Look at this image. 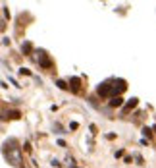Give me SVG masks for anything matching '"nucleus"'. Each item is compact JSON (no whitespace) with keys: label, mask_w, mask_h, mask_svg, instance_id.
<instances>
[{"label":"nucleus","mask_w":156,"mask_h":168,"mask_svg":"<svg viewBox=\"0 0 156 168\" xmlns=\"http://www.w3.org/2000/svg\"><path fill=\"white\" fill-rule=\"evenodd\" d=\"M98 95H100V97H112L110 83H100V87H98Z\"/></svg>","instance_id":"nucleus-3"},{"label":"nucleus","mask_w":156,"mask_h":168,"mask_svg":"<svg viewBox=\"0 0 156 168\" xmlns=\"http://www.w3.org/2000/svg\"><path fill=\"white\" fill-rule=\"evenodd\" d=\"M19 116H21V114H19L18 110H12V112L8 110V112H4V116H2V118H19Z\"/></svg>","instance_id":"nucleus-8"},{"label":"nucleus","mask_w":156,"mask_h":168,"mask_svg":"<svg viewBox=\"0 0 156 168\" xmlns=\"http://www.w3.org/2000/svg\"><path fill=\"white\" fill-rule=\"evenodd\" d=\"M39 64L43 66V68H50V66H52V62H50V58L44 54V52H39Z\"/></svg>","instance_id":"nucleus-4"},{"label":"nucleus","mask_w":156,"mask_h":168,"mask_svg":"<svg viewBox=\"0 0 156 168\" xmlns=\"http://www.w3.org/2000/svg\"><path fill=\"white\" fill-rule=\"evenodd\" d=\"M19 73H23V76H29V73H31V72L27 70V68H21V70H19Z\"/></svg>","instance_id":"nucleus-11"},{"label":"nucleus","mask_w":156,"mask_h":168,"mask_svg":"<svg viewBox=\"0 0 156 168\" xmlns=\"http://www.w3.org/2000/svg\"><path fill=\"white\" fill-rule=\"evenodd\" d=\"M135 106H137V99H131V101H129L125 106H123V112H129V110H133Z\"/></svg>","instance_id":"nucleus-5"},{"label":"nucleus","mask_w":156,"mask_h":168,"mask_svg":"<svg viewBox=\"0 0 156 168\" xmlns=\"http://www.w3.org/2000/svg\"><path fill=\"white\" fill-rule=\"evenodd\" d=\"M122 104H123V99H122V97H112L110 106H114V108H116V106H122Z\"/></svg>","instance_id":"nucleus-6"},{"label":"nucleus","mask_w":156,"mask_h":168,"mask_svg":"<svg viewBox=\"0 0 156 168\" xmlns=\"http://www.w3.org/2000/svg\"><path fill=\"white\" fill-rule=\"evenodd\" d=\"M4 155L6 159L12 162V164H19L21 162V155H19V147H15V141L10 139L6 145H4Z\"/></svg>","instance_id":"nucleus-1"},{"label":"nucleus","mask_w":156,"mask_h":168,"mask_svg":"<svg viewBox=\"0 0 156 168\" xmlns=\"http://www.w3.org/2000/svg\"><path fill=\"white\" fill-rule=\"evenodd\" d=\"M110 89H112V95L114 97H119V93L125 91L127 85H125V81H123V79H119V81H114V85H110Z\"/></svg>","instance_id":"nucleus-2"},{"label":"nucleus","mask_w":156,"mask_h":168,"mask_svg":"<svg viewBox=\"0 0 156 168\" xmlns=\"http://www.w3.org/2000/svg\"><path fill=\"white\" fill-rule=\"evenodd\" d=\"M70 85L73 87V91H77V89L81 87V81H79V77H71V79H70Z\"/></svg>","instance_id":"nucleus-7"},{"label":"nucleus","mask_w":156,"mask_h":168,"mask_svg":"<svg viewBox=\"0 0 156 168\" xmlns=\"http://www.w3.org/2000/svg\"><path fill=\"white\" fill-rule=\"evenodd\" d=\"M31 50V45L29 43H23V52H29Z\"/></svg>","instance_id":"nucleus-10"},{"label":"nucleus","mask_w":156,"mask_h":168,"mask_svg":"<svg viewBox=\"0 0 156 168\" xmlns=\"http://www.w3.org/2000/svg\"><path fill=\"white\" fill-rule=\"evenodd\" d=\"M56 85H58L60 89H67V85H66V81H62V79H58V81H56Z\"/></svg>","instance_id":"nucleus-9"}]
</instances>
